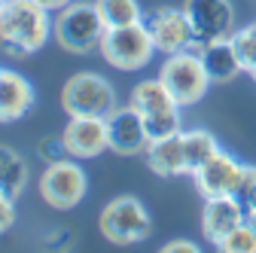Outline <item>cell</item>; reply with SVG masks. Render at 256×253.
Masks as SVG:
<instances>
[{
	"label": "cell",
	"instance_id": "obj_1",
	"mask_svg": "<svg viewBox=\"0 0 256 253\" xmlns=\"http://www.w3.org/2000/svg\"><path fill=\"white\" fill-rule=\"evenodd\" d=\"M52 10H46L40 0H4L0 10V46L6 55L28 58L37 52L52 34Z\"/></svg>",
	"mask_w": 256,
	"mask_h": 253
},
{
	"label": "cell",
	"instance_id": "obj_2",
	"mask_svg": "<svg viewBox=\"0 0 256 253\" xmlns=\"http://www.w3.org/2000/svg\"><path fill=\"white\" fill-rule=\"evenodd\" d=\"M98 52L116 70H140L152 61L158 49L152 43L146 22H134V24H122V28H107Z\"/></svg>",
	"mask_w": 256,
	"mask_h": 253
},
{
	"label": "cell",
	"instance_id": "obj_3",
	"mask_svg": "<svg viewBox=\"0 0 256 253\" xmlns=\"http://www.w3.org/2000/svg\"><path fill=\"white\" fill-rule=\"evenodd\" d=\"M52 34H55L58 46H64L68 52L86 55V52L101 46V40L107 34V24H104L98 6H94V0L92 4H70L52 22Z\"/></svg>",
	"mask_w": 256,
	"mask_h": 253
},
{
	"label": "cell",
	"instance_id": "obj_4",
	"mask_svg": "<svg viewBox=\"0 0 256 253\" xmlns=\"http://www.w3.org/2000/svg\"><path fill=\"white\" fill-rule=\"evenodd\" d=\"M158 80L168 86V92L174 94V101L180 107L202 101L208 94V86H210V76L204 70V61H202L198 49H183V52L168 55L165 64L158 68Z\"/></svg>",
	"mask_w": 256,
	"mask_h": 253
},
{
	"label": "cell",
	"instance_id": "obj_5",
	"mask_svg": "<svg viewBox=\"0 0 256 253\" xmlns=\"http://www.w3.org/2000/svg\"><path fill=\"white\" fill-rule=\"evenodd\" d=\"M61 107L68 116H110L116 110V88L101 74H74L61 88Z\"/></svg>",
	"mask_w": 256,
	"mask_h": 253
},
{
	"label": "cell",
	"instance_id": "obj_6",
	"mask_svg": "<svg viewBox=\"0 0 256 253\" xmlns=\"http://www.w3.org/2000/svg\"><path fill=\"white\" fill-rule=\"evenodd\" d=\"M98 226H101V235L113 244H138V241L150 238L152 220H150V210L144 208L140 198L119 196L101 210Z\"/></svg>",
	"mask_w": 256,
	"mask_h": 253
},
{
	"label": "cell",
	"instance_id": "obj_7",
	"mask_svg": "<svg viewBox=\"0 0 256 253\" xmlns=\"http://www.w3.org/2000/svg\"><path fill=\"white\" fill-rule=\"evenodd\" d=\"M86 189H88L86 171L80 168V159H74V156H70V159H61V162L46 165V171L40 177V196L55 210L76 208L86 198Z\"/></svg>",
	"mask_w": 256,
	"mask_h": 253
},
{
	"label": "cell",
	"instance_id": "obj_8",
	"mask_svg": "<svg viewBox=\"0 0 256 253\" xmlns=\"http://www.w3.org/2000/svg\"><path fill=\"white\" fill-rule=\"evenodd\" d=\"M183 10L196 34V49L235 34V10L229 0H183Z\"/></svg>",
	"mask_w": 256,
	"mask_h": 253
},
{
	"label": "cell",
	"instance_id": "obj_9",
	"mask_svg": "<svg viewBox=\"0 0 256 253\" xmlns=\"http://www.w3.org/2000/svg\"><path fill=\"white\" fill-rule=\"evenodd\" d=\"M146 28L152 34V43L158 52L174 55L183 49H196V34H192V24L186 18V10L180 6H158L146 16Z\"/></svg>",
	"mask_w": 256,
	"mask_h": 253
},
{
	"label": "cell",
	"instance_id": "obj_10",
	"mask_svg": "<svg viewBox=\"0 0 256 253\" xmlns=\"http://www.w3.org/2000/svg\"><path fill=\"white\" fill-rule=\"evenodd\" d=\"M61 134L74 159H94L110 150V128L104 116H70Z\"/></svg>",
	"mask_w": 256,
	"mask_h": 253
},
{
	"label": "cell",
	"instance_id": "obj_11",
	"mask_svg": "<svg viewBox=\"0 0 256 253\" xmlns=\"http://www.w3.org/2000/svg\"><path fill=\"white\" fill-rule=\"evenodd\" d=\"M107 128H110V150L119 156H138L146 152L150 146V134H146V122L144 113L134 110L132 104L128 107H116L107 116Z\"/></svg>",
	"mask_w": 256,
	"mask_h": 253
},
{
	"label": "cell",
	"instance_id": "obj_12",
	"mask_svg": "<svg viewBox=\"0 0 256 253\" xmlns=\"http://www.w3.org/2000/svg\"><path fill=\"white\" fill-rule=\"evenodd\" d=\"M241 171H244V165L220 150L202 168L192 171V177H196V186L204 198H216V196H235V189L241 183Z\"/></svg>",
	"mask_w": 256,
	"mask_h": 253
},
{
	"label": "cell",
	"instance_id": "obj_13",
	"mask_svg": "<svg viewBox=\"0 0 256 253\" xmlns=\"http://www.w3.org/2000/svg\"><path fill=\"white\" fill-rule=\"evenodd\" d=\"M244 223V208L235 196H216V198H204V210H202V232L208 241L220 244L235 226Z\"/></svg>",
	"mask_w": 256,
	"mask_h": 253
},
{
	"label": "cell",
	"instance_id": "obj_14",
	"mask_svg": "<svg viewBox=\"0 0 256 253\" xmlns=\"http://www.w3.org/2000/svg\"><path fill=\"white\" fill-rule=\"evenodd\" d=\"M34 107V86L22 74L0 68V122H16Z\"/></svg>",
	"mask_w": 256,
	"mask_h": 253
},
{
	"label": "cell",
	"instance_id": "obj_15",
	"mask_svg": "<svg viewBox=\"0 0 256 253\" xmlns=\"http://www.w3.org/2000/svg\"><path fill=\"white\" fill-rule=\"evenodd\" d=\"M198 52H202V61H204V70H208L210 82H229V80H235L244 70L232 37L204 43V46H198Z\"/></svg>",
	"mask_w": 256,
	"mask_h": 253
},
{
	"label": "cell",
	"instance_id": "obj_16",
	"mask_svg": "<svg viewBox=\"0 0 256 253\" xmlns=\"http://www.w3.org/2000/svg\"><path fill=\"white\" fill-rule=\"evenodd\" d=\"M146 165L152 174L158 177H177V174H189L186 168V152H183V138H162V140H150L146 146Z\"/></svg>",
	"mask_w": 256,
	"mask_h": 253
},
{
	"label": "cell",
	"instance_id": "obj_17",
	"mask_svg": "<svg viewBox=\"0 0 256 253\" xmlns=\"http://www.w3.org/2000/svg\"><path fill=\"white\" fill-rule=\"evenodd\" d=\"M132 107L140 110L144 116H150V113H162V110H171L180 104L174 101V94L168 92V86L162 80H144L132 88Z\"/></svg>",
	"mask_w": 256,
	"mask_h": 253
},
{
	"label": "cell",
	"instance_id": "obj_18",
	"mask_svg": "<svg viewBox=\"0 0 256 253\" xmlns=\"http://www.w3.org/2000/svg\"><path fill=\"white\" fill-rule=\"evenodd\" d=\"M24 186H28V162L12 146L0 144V192L18 198L24 192Z\"/></svg>",
	"mask_w": 256,
	"mask_h": 253
},
{
	"label": "cell",
	"instance_id": "obj_19",
	"mask_svg": "<svg viewBox=\"0 0 256 253\" xmlns=\"http://www.w3.org/2000/svg\"><path fill=\"white\" fill-rule=\"evenodd\" d=\"M180 138H183V152H186V168H189V174L196 171V168H202V165L210 159V156L220 152L216 138H214L210 132H204V128L180 132Z\"/></svg>",
	"mask_w": 256,
	"mask_h": 253
},
{
	"label": "cell",
	"instance_id": "obj_20",
	"mask_svg": "<svg viewBox=\"0 0 256 253\" xmlns=\"http://www.w3.org/2000/svg\"><path fill=\"white\" fill-rule=\"evenodd\" d=\"M94 6H98L107 28H122V24L140 22V4L138 0H94Z\"/></svg>",
	"mask_w": 256,
	"mask_h": 253
},
{
	"label": "cell",
	"instance_id": "obj_21",
	"mask_svg": "<svg viewBox=\"0 0 256 253\" xmlns=\"http://www.w3.org/2000/svg\"><path fill=\"white\" fill-rule=\"evenodd\" d=\"M144 122H146L150 140L174 138V134L183 132V125H180V107H171V110H162V113H150V116H144Z\"/></svg>",
	"mask_w": 256,
	"mask_h": 253
},
{
	"label": "cell",
	"instance_id": "obj_22",
	"mask_svg": "<svg viewBox=\"0 0 256 253\" xmlns=\"http://www.w3.org/2000/svg\"><path fill=\"white\" fill-rule=\"evenodd\" d=\"M216 250L220 253H256V229L244 220L241 226H235L226 238L216 244Z\"/></svg>",
	"mask_w": 256,
	"mask_h": 253
},
{
	"label": "cell",
	"instance_id": "obj_23",
	"mask_svg": "<svg viewBox=\"0 0 256 253\" xmlns=\"http://www.w3.org/2000/svg\"><path fill=\"white\" fill-rule=\"evenodd\" d=\"M235 198H238L241 208H244V220H247V216H256V168H253V165H244L241 183H238V189H235Z\"/></svg>",
	"mask_w": 256,
	"mask_h": 253
},
{
	"label": "cell",
	"instance_id": "obj_24",
	"mask_svg": "<svg viewBox=\"0 0 256 253\" xmlns=\"http://www.w3.org/2000/svg\"><path fill=\"white\" fill-rule=\"evenodd\" d=\"M232 43H235V49H238V58H241L244 70L256 68V22L247 24V28H241V30H235V34H232Z\"/></svg>",
	"mask_w": 256,
	"mask_h": 253
},
{
	"label": "cell",
	"instance_id": "obj_25",
	"mask_svg": "<svg viewBox=\"0 0 256 253\" xmlns=\"http://www.w3.org/2000/svg\"><path fill=\"white\" fill-rule=\"evenodd\" d=\"M40 156L46 159V165L61 162V159H70V150H68V144H64V134L43 138V140H40Z\"/></svg>",
	"mask_w": 256,
	"mask_h": 253
},
{
	"label": "cell",
	"instance_id": "obj_26",
	"mask_svg": "<svg viewBox=\"0 0 256 253\" xmlns=\"http://www.w3.org/2000/svg\"><path fill=\"white\" fill-rule=\"evenodd\" d=\"M12 223H16V204H12V198L6 192H0V235L10 232Z\"/></svg>",
	"mask_w": 256,
	"mask_h": 253
},
{
	"label": "cell",
	"instance_id": "obj_27",
	"mask_svg": "<svg viewBox=\"0 0 256 253\" xmlns=\"http://www.w3.org/2000/svg\"><path fill=\"white\" fill-rule=\"evenodd\" d=\"M162 253H198V244L196 241H168Z\"/></svg>",
	"mask_w": 256,
	"mask_h": 253
},
{
	"label": "cell",
	"instance_id": "obj_28",
	"mask_svg": "<svg viewBox=\"0 0 256 253\" xmlns=\"http://www.w3.org/2000/svg\"><path fill=\"white\" fill-rule=\"evenodd\" d=\"M40 4H43L46 10H64V6H70L74 0H40Z\"/></svg>",
	"mask_w": 256,
	"mask_h": 253
},
{
	"label": "cell",
	"instance_id": "obj_29",
	"mask_svg": "<svg viewBox=\"0 0 256 253\" xmlns=\"http://www.w3.org/2000/svg\"><path fill=\"white\" fill-rule=\"evenodd\" d=\"M247 223H250V226H253V229H256V216H247Z\"/></svg>",
	"mask_w": 256,
	"mask_h": 253
},
{
	"label": "cell",
	"instance_id": "obj_30",
	"mask_svg": "<svg viewBox=\"0 0 256 253\" xmlns=\"http://www.w3.org/2000/svg\"><path fill=\"white\" fill-rule=\"evenodd\" d=\"M247 74H250V76H253V82H256V68H250V70H247Z\"/></svg>",
	"mask_w": 256,
	"mask_h": 253
},
{
	"label": "cell",
	"instance_id": "obj_31",
	"mask_svg": "<svg viewBox=\"0 0 256 253\" xmlns=\"http://www.w3.org/2000/svg\"><path fill=\"white\" fill-rule=\"evenodd\" d=\"M0 10H4V0H0Z\"/></svg>",
	"mask_w": 256,
	"mask_h": 253
}]
</instances>
